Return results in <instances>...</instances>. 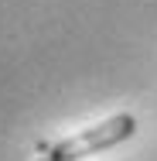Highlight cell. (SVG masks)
<instances>
[{
  "instance_id": "6da1fadb",
  "label": "cell",
  "mask_w": 157,
  "mask_h": 161,
  "mask_svg": "<svg viewBox=\"0 0 157 161\" xmlns=\"http://www.w3.org/2000/svg\"><path fill=\"white\" fill-rule=\"evenodd\" d=\"M133 130H137L133 113H113L109 120H102V124H96V127H89V130H79V134L65 137V141H58V144H51L48 158H51V161H82V158H92V154L106 151V147H116V144L130 141Z\"/></svg>"
},
{
  "instance_id": "7a4b0ae2",
  "label": "cell",
  "mask_w": 157,
  "mask_h": 161,
  "mask_svg": "<svg viewBox=\"0 0 157 161\" xmlns=\"http://www.w3.org/2000/svg\"><path fill=\"white\" fill-rule=\"evenodd\" d=\"M38 161H51V158H38Z\"/></svg>"
}]
</instances>
